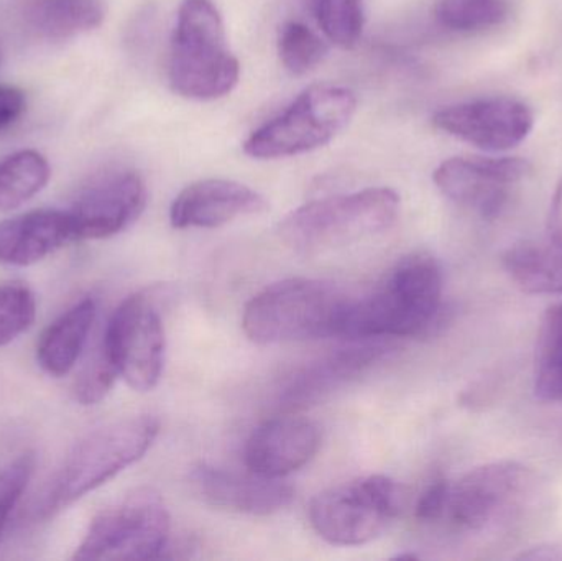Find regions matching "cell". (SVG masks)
<instances>
[{
    "mask_svg": "<svg viewBox=\"0 0 562 561\" xmlns=\"http://www.w3.org/2000/svg\"><path fill=\"white\" fill-rule=\"evenodd\" d=\"M442 270L436 257L413 253L403 257L370 295L353 299L342 338H409L428 332L441 312Z\"/></svg>",
    "mask_w": 562,
    "mask_h": 561,
    "instance_id": "6da1fadb",
    "label": "cell"
},
{
    "mask_svg": "<svg viewBox=\"0 0 562 561\" xmlns=\"http://www.w3.org/2000/svg\"><path fill=\"white\" fill-rule=\"evenodd\" d=\"M352 300L324 280H281L247 303L244 332L257 345L342 338Z\"/></svg>",
    "mask_w": 562,
    "mask_h": 561,
    "instance_id": "7a4b0ae2",
    "label": "cell"
},
{
    "mask_svg": "<svg viewBox=\"0 0 562 561\" xmlns=\"http://www.w3.org/2000/svg\"><path fill=\"white\" fill-rule=\"evenodd\" d=\"M170 86L178 96L214 101L239 85L240 63L213 0H183L171 36Z\"/></svg>",
    "mask_w": 562,
    "mask_h": 561,
    "instance_id": "3957f363",
    "label": "cell"
},
{
    "mask_svg": "<svg viewBox=\"0 0 562 561\" xmlns=\"http://www.w3.org/2000/svg\"><path fill=\"white\" fill-rule=\"evenodd\" d=\"M398 213L395 190L366 188L297 207L280 224V236L296 253L316 256L385 233Z\"/></svg>",
    "mask_w": 562,
    "mask_h": 561,
    "instance_id": "277c9868",
    "label": "cell"
},
{
    "mask_svg": "<svg viewBox=\"0 0 562 561\" xmlns=\"http://www.w3.org/2000/svg\"><path fill=\"white\" fill-rule=\"evenodd\" d=\"M160 431L151 415L124 418L86 435L66 458L45 504L46 516L59 513L137 463Z\"/></svg>",
    "mask_w": 562,
    "mask_h": 561,
    "instance_id": "5b68a950",
    "label": "cell"
},
{
    "mask_svg": "<svg viewBox=\"0 0 562 561\" xmlns=\"http://www.w3.org/2000/svg\"><path fill=\"white\" fill-rule=\"evenodd\" d=\"M357 98L346 86L314 85L257 128L244 152L257 160L296 157L329 144L352 121Z\"/></svg>",
    "mask_w": 562,
    "mask_h": 561,
    "instance_id": "8992f818",
    "label": "cell"
},
{
    "mask_svg": "<svg viewBox=\"0 0 562 561\" xmlns=\"http://www.w3.org/2000/svg\"><path fill=\"white\" fill-rule=\"evenodd\" d=\"M403 500L402 486L390 478H362L317 494L307 516L314 532L330 546H363L400 516Z\"/></svg>",
    "mask_w": 562,
    "mask_h": 561,
    "instance_id": "52a82bcc",
    "label": "cell"
},
{
    "mask_svg": "<svg viewBox=\"0 0 562 561\" xmlns=\"http://www.w3.org/2000/svg\"><path fill=\"white\" fill-rule=\"evenodd\" d=\"M170 529L164 497L151 487H140L95 516L72 560L161 559Z\"/></svg>",
    "mask_w": 562,
    "mask_h": 561,
    "instance_id": "ba28073f",
    "label": "cell"
},
{
    "mask_svg": "<svg viewBox=\"0 0 562 561\" xmlns=\"http://www.w3.org/2000/svg\"><path fill=\"white\" fill-rule=\"evenodd\" d=\"M533 484L535 474L517 461L484 464L451 484L445 517L461 532L497 529L520 513Z\"/></svg>",
    "mask_w": 562,
    "mask_h": 561,
    "instance_id": "9c48e42d",
    "label": "cell"
},
{
    "mask_svg": "<svg viewBox=\"0 0 562 561\" xmlns=\"http://www.w3.org/2000/svg\"><path fill=\"white\" fill-rule=\"evenodd\" d=\"M105 355L134 391H151L165 362V329L147 293H134L119 305L102 338Z\"/></svg>",
    "mask_w": 562,
    "mask_h": 561,
    "instance_id": "30bf717a",
    "label": "cell"
},
{
    "mask_svg": "<svg viewBox=\"0 0 562 561\" xmlns=\"http://www.w3.org/2000/svg\"><path fill=\"white\" fill-rule=\"evenodd\" d=\"M531 164L518 157H452L435 173L438 190L452 203L494 220L504 211L512 188L530 177Z\"/></svg>",
    "mask_w": 562,
    "mask_h": 561,
    "instance_id": "8fae6325",
    "label": "cell"
},
{
    "mask_svg": "<svg viewBox=\"0 0 562 561\" xmlns=\"http://www.w3.org/2000/svg\"><path fill=\"white\" fill-rule=\"evenodd\" d=\"M432 124L472 147L501 154L527 141L535 127V114L525 102L501 96L439 109Z\"/></svg>",
    "mask_w": 562,
    "mask_h": 561,
    "instance_id": "7c38bea8",
    "label": "cell"
},
{
    "mask_svg": "<svg viewBox=\"0 0 562 561\" xmlns=\"http://www.w3.org/2000/svg\"><path fill=\"white\" fill-rule=\"evenodd\" d=\"M147 190L135 171H117L94 181L76 198L71 210L75 240L108 239L127 229L144 211Z\"/></svg>",
    "mask_w": 562,
    "mask_h": 561,
    "instance_id": "4fadbf2b",
    "label": "cell"
},
{
    "mask_svg": "<svg viewBox=\"0 0 562 561\" xmlns=\"http://www.w3.org/2000/svg\"><path fill=\"white\" fill-rule=\"evenodd\" d=\"M390 346L376 339L352 341L347 348L324 356L291 375L279 397L284 412H297L319 404L334 391L353 381L357 375L379 362Z\"/></svg>",
    "mask_w": 562,
    "mask_h": 561,
    "instance_id": "5bb4252c",
    "label": "cell"
},
{
    "mask_svg": "<svg viewBox=\"0 0 562 561\" xmlns=\"http://www.w3.org/2000/svg\"><path fill=\"white\" fill-rule=\"evenodd\" d=\"M321 447V431L300 415H281L260 425L247 440V468L260 476L281 478L301 470Z\"/></svg>",
    "mask_w": 562,
    "mask_h": 561,
    "instance_id": "9a60e30c",
    "label": "cell"
},
{
    "mask_svg": "<svg viewBox=\"0 0 562 561\" xmlns=\"http://www.w3.org/2000/svg\"><path fill=\"white\" fill-rule=\"evenodd\" d=\"M190 480L204 503L247 516H272L294 500L290 484L252 471L239 474L200 464L191 471Z\"/></svg>",
    "mask_w": 562,
    "mask_h": 561,
    "instance_id": "2e32d148",
    "label": "cell"
},
{
    "mask_svg": "<svg viewBox=\"0 0 562 561\" xmlns=\"http://www.w3.org/2000/svg\"><path fill=\"white\" fill-rule=\"evenodd\" d=\"M267 201L247 184L223 178H207L188 184L175 198L170 223L177 229H213L237 217L259 214Z\"/></svg>",
    "mask_w": 562,
    "mask_h": 561,
    "instance_id": "e0dca14e",
    "label": "cell"
},
{
    "mask_svg": "<svg viewBox=\"0 0 562 561\" xmlns=\"http://www.w3.org/2000/svg\"><path fill=\"white\" fill-rule=\"evenodd\" d=\"M69 240L75 236L68 211H32L0 223V263L33 266Z\"/></svg>",
    "mask_w": 562,
    "mask_h": 561,
    "instance_id": "ac0fdd59",
    "label": "cell"
},
{
    "mask_svg": "<svg viewBox=\"0 0 562 561\" xmlns=\"http://www.w3.org/2000/svg\"><path fill=\"white\" fill-rule=\"evenodd\" d=\"M95 319V302L82 299L52 323L36 346V361L46 374H69L85 351Z\"/></svg>",
    "mask_w": 562,
    "mask_h": 561,
    "instance_id": "d6986e66",
    "label": "cell"
},
{
    "mask_svg": "<svg viewBox=\"0 0 562 561\" xmlns=\"http://www.w3.org/2000/svg\"><path fill=\"white\" fill-rule=\"evenodd\" d=\"M104 0H40L32 12V23L40 35L66 40L102 25Z\"/></svg>",
    "mask_w": 562,
    "mask_h": 561,
    "instance_id": "ffe728a7",
    "label": "cell"
},
{
    "mask_svg": "<svg viewBox=\"0 0 562 561\" xmlns=\"http://www.w3.org/2000/svg\"><path fill=\"white\" fill-rule=\"evenodd\" d=\"M48 161L35 150H20L0 160V211H13L48 184Z\"/></svg>",
    "mask_w": 562,
    "mask_h": 561,
    "instance_id": "44dd1931",
    "label": "cell"
},
{
    "mask_svg": "<svg viewBox=\"0 0 562 561\" xmlns=\"http://www.w3.org/2000/svg\"><path fill=\"white\" fill-rule=\"evenodd\" d=\"M535 395L562 402V302L551 306L541 323L535 356Z\"/></svg>",
    "mask_w": 562,
    "mask_h": 561,
    "instance_id": "7402d4cb",
    "label": "cell"
},
{
    "mask_svg": "<svg viewBox=\"0 0 562 561\" xmlns=\"http://www.w3.org/2000/svg\"><path fill=\"white\" fill-rule=\"evenodd\" d=\"M435 15L439 25L451 32H482L510 16V0H438Z\"/></svg>",
    "mask_w": 562,
    "mask_h": 561,
    "instance_id": "603a6c76",
    "label": "cell"
},
{
    "mask_svg": "<svg viewBox=\"0 0 562 561\" xmlns=\"http://www.w3.org/2000/svg\"><path fill=\"white\" fill-rule=\"evenodd\" d=\"M311 7L324 35L334 45L346 49L359 45L366 25L363 0H311Z\"/></svg>",
    "mask_w": 562,
    "mask_h": 561,
    "instance_id": "cb8c5ba5",
    "label": "cell"
},
{
    "mask_svg": "<svg viewBox=\"0 0 562 561\" xmlns=\"http://www.w3.org/2000/svg\"><path fill=\"white\" fill-rule=\"evenodd\" d=\"M329 53L327 43L301 22H286L279 33V55L291 75H306Z\"/></svg>",
    "mask_w": 562,
    "mask_h": 561,
    "instance_id": "d4e9b609",
    "label": "cell"
},
{
    "mask_svg": "<svg viewBox=\"0 0 562 561\" xmlns=\"http://www.w3.org/2000/svg\"><path fill=\"white\" fill-rule=\"evenodd\" d=\"M36 302L22 283L0 285V346L10 345L35 322Z\"/></svg>",
    "mask_w": 562,
    "mask_h": 561,
    "instance_id": "484cf974",
    "label": "cell"
},
{
    "mask_svg": "<svg viewBox=\"0 0 562 561\" xmlns=\"http://www.w3.org/2000/svg\"><path fill=\"white\" fill-rule=\"evenodd\" d=\"M117 375V369L114 368L111 359L105 355L104 346L101 343V346L95 349L94 355L86 362L85 368L76 379V401L81 405H95L104 401Z\"/></svg>",
    "mask_w": 562,
    "mask_h": 561,
    "instance_id": "4316f807",
    "label": "cell"
},
{
    "mask_svg": "<svg viewBox=\"0 0 562 561\" xmlns=\"http://www.w3.org/2000/svg\"><path fill=\"white\" fill-rule=\"evenodd\" d=\"M33 471L35 457L32 453L22 455L0 471V540L16 503L32 480Z\"/></svg>",
    "mask_w": 562,
    "mask_h": 561,
    "instance_id": "83f0119b",
    "label": "cell"
},
{
    "mask_svg": "<svg viewBox=\"0 0 562 561\" xmlns=\"http://www.w3.org/2000/svg\"><path fill=\"white\" fill-rule=\"evenodd\" d=\"M449 487L451 484L446 480H436L423 491L416 503V519L422 523H438L445 519L446 507H448Z\"/></svg>",
    "mask_w": 562,
    "mask_h": 561,
    "instance_id": "f1b7e54d",
    "label": "cell"
},
{
    "mask_svg": "<svg viewBox=\"0 0 562 561\" xmlns=\"http://www.w3.org/2000/svg\"><path fill=\"white\" fill-rule=\"evenodd\" d=\"M26 108L25 92L15 86L0 85V131L15 124Z\"/></svg>",
    "mask_w": 562,
    "mask_h": 561,
    "instance_id": "f546056e",
    "label": "cell"
},
{
    "mask_svg": "<svg viewBox=\"0 0 562 561\" xmlns=\"http://www.w3.org/2000/svg\"><path fill=\"white\" fill-rule=\"evenodd\" d=\"M544 240L562 249V178L554 190L553 200H551Z\"/></svg>",
    "mask_w": 562,
    "mask_h": 561,
    "instance_id": "4dcf8cb0",
    "label": "cell"
},
{
    "mask_svg": "<svg viewBox=\"0 0 562 561\" xmlns=\"http://www.w3.org/2000/svg\"><path fill=\"white\" fill-rule=\"evenodd\" d=\"M517 560L561 561L562 547L554 546V543H543V546L531 547L527 552H521L520 556H517Z\"/></svg>",
    "mask_w": 562,
    "mask_h": 561,
    "instance_id": "1f68e13d",
    "label": "cell"
}]
</instances>
